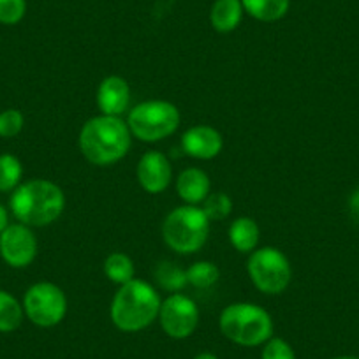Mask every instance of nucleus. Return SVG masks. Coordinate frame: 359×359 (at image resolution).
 <instances>
[{"label":"nucleus","instance_id":"18","mask_svg":"<svg viewBox=\"0 0 359 359\" xmlns=\"http://www.w3.org/2000/svg\"><path fill=\"white\" fill-rule=\"evenodd\" d=\"M104 275L118 285L134 280L136 268H134L133 259L129 255L122 254V252H113L104 261Z\"/></svg>","mask_w":359,"mask_h":359},{"label":"nucleus","instance_id":"11","mask_svg":"<svg viewBox=\"0 0 359 359\" xmlns=\"http://www.w3.org/2000/svg\"><path fill=\"white\" fill-rule=\"evenodd\" d=\"M137 182L141 187L150 194H161L171 184L172 171L168 157L161 151H147L140 158V164L136 169Z\"/></svg>","mask_w":359,"mask_h":359},{"label":"nucleus","instance_id":"30","mask_svg":"<svg viewBox=\"0 0 359 359\" xmlns=\"http://www.w3.org/2000/svg\"><path fill=\"white\" fill-rule=\"evenodd\" d=\"M333 359H359L355 355H340V358H333Z\"/></svg>","mask_w":359,"mask_h":359},{"label":"nucleus","instance_id":"22","mask_svg":"<svg viewBox=\"0 0 359 359\" xmlns=\"http://www.w3.org/2000/svg\"><path fill=\"white\" fill-rule=\"evenodd\" d=\"M22 162L15 155H0V192L15 191L22 182Z\"/></svg>","mask_w":359,"mask_h":359},{"label":"nucleus","instance_id":"9","mask_svg":"<svg viewBox=\"0 0 359 359\" xmlns=\"http://www.w3.org/2000/svg\"><path fill=\"white\" fill-rule=\"evenodd\" d=\"M158 323L168 337L176 340L191 337L199 323L198 305L189 296L172 292L161 303Z\"/></svg>","mask_w":359,"mask_h":359},{"label":"nucleus","instance_id":"14","mask_svg":"<svg viewBox=\"0 0 359 359\" xmlns=\"http://www.w3.org/2000/svg\"><path fill=\"white\" fill-rule=\"evenodd\" d=\"M178 196L187 205H198L210 196V178L203 169L189 168L180 172L176 180Z\"/></svg>","mask_w":359,"mask_h":359},{"label":"nucleus","instance_id":"1","mask_svg":"<svg viewBox=\"0 0 359 359\" xmlns=\"http://www.w3.org/2000/svg\"><path fill=\"white\" fill-rule=\"evenodd\" d=\"M129 126L120 116H94L79 133V150L95 165H109L127 155L130 148Z\"/></svg>","mask_w":359,"mask_h":359},{"label":"nucleus","instance_id":"15","mask_svg":"<svg viewBox=\"0 0 359 359\" xmlns=\"http://www.w3.org/2000/svg\"><path fill=\"white\" fill-rule=\"evenodd\" d=\"M243 16V6L241 0H215L212 13H210V20L217 32L229 34L238 29Z\"/></svg>","mask_w":359,"mask_h":359},{"label":"nucleus","instance_id":"4","mask_svg":"<svg viewBox=\"0 0 359 359\" xmlns=\"http://www.w3.org/2000/svg\"><path fill=\"white\" fill-rule=\"evenodd\" d=\"M220 331L227 340L243 347H255L273 334V320L264 309L254 303H233L219 319Z\"/></svg>","mask_w":359,"mask_h":359},{"label":"nucleus","instance_id":"25","mask_svg":"<svg viewBox=\"0 0 359 359\" xmlns=\"http://www.w3.org/2000/svg\"><path fill=\"white\" fill-rule=\"evenodd\" d=\"M23 118L22 113L18 109H6L0 113V137H15L22 133Z\"/></svg>","mask_w":359,"mask_h":359},{"label":"nucleus","instance_id":"23","mask_svg":"<svg viewBox=\"0 0 359 359\" xmlns=\"http://www.w3.org/2000/svg\"><path fill=\"white\" fill-rule=\"evenodd\" d=\"M201 210L210 220H222L229 217L231 212H233V201L224 192H215V194H210L203 201Z\"/></svg>","mask_w":359,"mask_h":359},{"label":"nucleus","instance_id":"29","mask_svg":"<svg viewBox=\"0 0 359 359\" xmlns=\"http://www.w3.org/2000/svg\"><path fill=\"white\" fill-rule=\"evenodd\" d=\"M194 359H219V358H217L215 354H212V352H201V354L196 355Z\"/></svg>","mask_w":359,"mask_h":359},{"label":"nucleus","instance_id":"6","mask_svg":"<svg viewBox=\"0 0 359 359\" xmlns=\"http://www.w3.org/2000/svg\"><path fill=\"white\" fill-rule=\"evenodd\" d=\"M127 126L137 140L157 143L176 133L180 126V111L168 101H144L130 109Z\"/></svg>","mask_w":359,"mask_h":359},{"label":"nucleus","instance_id":"28","mask_svg":"<svg viewBox=\"0 0 359 359\" xmlns=\"http://www.w3.org/2000/svg\"><path fill=\"white\" fill-rule=\"evenodd\" d=\"M9 226V215H8V210L4 206L0 205V233Z\"/></svg>","mask_w":359,"mask_h":359},{"label":"nucleus","instance_id":"10","mask_svg":"<svg viewBox=\"0 0 359 359\" xmlns=\"http://www.w3.org/2000/svg\"><path fill=\"white\" fill-rule=\"evenodd\" d=\"M0 255L11 268H27L37 255V240L29 226L11 224L0 233Z\"/></svg>","mask_w":359,"mask_h":359},{"label":"nucleus","instance_id":"7","mask_svg":"<svg viewBox=\"0 0 359 359\" xmlns=\"http://www.w3.org/2000/svg\"><path fill=\"white\" fill-rule=\"evenodd\" d=\"M247 271L255 287L264 294H280L289 287L292 268L282 250L275 247L257 248L250 254Z\"/></svg>","mask_w":359,"mask_h":359},{"label":"nucleus","instance_id":"26","mask_svg":"<svg viewBox=\"0 0 359 359\" xmlns=\"http://www.w3.org/2000/svg\"><path fill=\"white\" fill-rule=\"evenodd\" d=\"M261 359H296V355L287 341L282 338H271L264 345Z\"/></svg>","mask_w":359,"mask_h":359},{"label":"nucleus","instance_id":"16","mask_svg":"<svg viewBox=\"0 0 359 359\" xmlns=\"http://www.w3.org/2000/svg\"><path fill=\"white\" fill-rule=\"evenodd\" d=\"M259 236H261V231H259L257 222L250 217H240L229 227L231 245L238 252H243V254H250V252L255 250L259 243Z\"/></svg>","mask_w":359,"mask_h":359},{"label":"nucleus","instance_id":"2","mask_svg":"<svg viewBox=\"0 0 359 359\" xmlns=\"http://www.w3.org/2000/svg\"><path fill=\"white\" fill-rule=\"evenodd\" d=\"M9 205L20 224L29 227H44L53 224L62 215L65 196L53 182L30 180L15 189Z\"/></svg>","mask_w":359,"mask_h":359},{"label":"nucleus","instance_id":"3","mask_svg":"<svg viewBox=\"0 0 359 359\" xmlns=\"http://www.w3.org/2000/svg\"><path fill=\"white\" fill-rule=\"evenodd\" d=\"M161 296L148 282L134 278L120 285L111 303V320L118 330L134 333L150 326L158 317Z\"/></svg>","mask_w":359,"mask_h":359},{"label":"nucleus","instance_id":"20","mask_svg":"<svg viewBox=\"0 0 359 359\" xmlns=\"http://www.w3.org/2000/svg\"><path fill=\"white\" fill-rule=\"evenodd\" d=\"M23 320V306L9 292L0 291V331L9 333L20 327Z\"/></svg>","mask_w":359,"mask_h":359},{"label":"nucleus","instance_id":"19","mask_svg":"<svg viewBox=\"0 0 359 359\" xmlns=\"http://www.w3.org/2000/svg\"><path fill=\"white\" fill-rule=\"evenodd\" d=\"M155 280L165 291L178 292L189 284L187 269H182L178 264H175L171 261H162L155 268Z\"/></svg>","mask_w":359,"mask_h":359},{"label":"nucleus","instance_id":"27","mask_svg":"<svg viewBox=\"0 0 359 359\" xmlns=\"http://www.w3.org/2000/svg\"><path fill=\"white\" fill-rule=\"evenodd\" d=\"M348 212L351 217L359 224V187L352 192L351 199H348Z\"/></svg>","mask_w":359,"mask_h":359},{"label":"nucleus","instance_id":"12","mask_svg":"<svg viewBox=\"0 0 359 359\" xmlns=\"http://www.w3.org/2000/svg\"><path fill=\"white\" fill-rule=\"evenodd\" d=\"M222 134L210 126L191 127L182 136V148L185 154L198 161H210L222 151Z\"/></svg>","mask_w":359,"mask_h":359},{"label":"nucleus","instance_id":"13","mask_svg":"<svg viewBox=\"0 0 359 359\" xmlns=\"http://www.w3.org/2000/svg\"><path fill=\"white\" fill-rule=\"evenodd\" d=\"M130 102V88L120 76H108L97 88V106L102 115L120 116L127 111Z\"/></svg>","mask_w":359,"mask_h":359},{"label":"nucleus","instance_id":"17","mask_svg":"<svg viewBox=\"0 0 359 359\" xmlns=\"http://www.w3.org/2000/svg\"><path fill=\"white\" fill-rule=\"evenodd\" d=\"M245 11L259 22H278L289 11L291 0H241Z\"/></svg>","mask_w":359,"mask_h":359},{"label":"nucleus","instance_id":"5","mask_svg":"<svg viewBox=\"0 0 359 359\" xmlns=\"http://www.w3.org/2000/svg\"><path fill=\"white\" fill-rule=\"evenodd\" d=\"M210 234V219L194 205L178 206L162 224V238L178 254H194L205 247Z\"/></svg>","mask_w":359,"mask_h":359},{"label":"nucleus","instance_id":"21","mask_svg":"<svg viewBox=\"0 0 359 359\" xmlns=\"http://www.w3.org/2000/svg\"><path fill=\"white\" fill-rule=\"evenodd\" d=\"M220 278V269L208 261H199L189 266L187 282L198 289H208Z\"/></svg>","mask_w":359,"mask_h":359},{"label":"nucleus","instance_id":"24","mask_svg":"<svg viewBox=\"0 0 359 359\" xmlns=\"http://www.w3.org/2000/svg\"><path fill=\"white\" fill-rule=\"evenodd\" d=\"M27 13L25 0H0V23L16 25Z\"/></svg>","mask_w":359,"mask_h":359},{"label":"nucleus","instance_id":"8","mask_svg":"<svg viewBox=\"0 0 359 359\" xmlns=\"http://www.w3.org/2000/svg\"><path fill=\"white\" fill-rule=\"evenodd\" d=\"M23 310L36 326L53 327L62 323L67 313V298L58 285L37 282L25 292Z\"/></svg>","mask_w":359,"mask_h":359}]
</instances>
